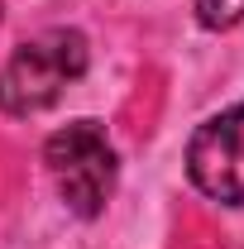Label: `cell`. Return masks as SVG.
<instances>
[{"instance_id":"obj_1","label":"cell","mask_w":244,"mask_h":249,"mask_svg":"<svg viewBox=\"0 0 244 249\" xmlns=\"http://www.w3.org/2000/svg\"><path fill=\"white\" fill-rule=\"evenodd\" d=\"M87 38L77 29H43L15 48V58L0 67V110L34 115L48 110L82 72H87Z\"/></svg>"},{"instance_id":"obj_2","label":"cell","mask_w":244,"mask_h":249,"mask_svg":"<svg viewBox=\"0 0 244 249\" xmlns=\"http://www.w3.org/2000/svg\"><path fill=\"white\" fill-rule=\"evenodd\" d=\"M43 163L58 182V196L77 216H96L115 192V149L96 120H77L43 144Z\"/></svg>"},{"instance_id":"obj_3","label":"cell","mask_w":244,"mask_h":249,"mask_svg":"<svg viewBox=\"0 0 244 249\" xmlns=\"http://www.w3.org/2000/svg\"><path fill=\"white\" fill-rule=\"evenodd\" d=\"M187 173L211 201L244 206V106H230L201 124L187 144Z\"/></svg>"},{"instance_id":"obj_4","label":"cell","mask_w":244,"mask_h":249,"mask_svg":"<svg viewBox=\"0 0 244 249\" xmlns=\"http://www.w3.org/2000/svg\"><path fill=\"white\" fill-rule=\"evenodd\" d=\"M196 19L201 29H230L244 19V0H196Z\"/></svg>"}]
</instances>
